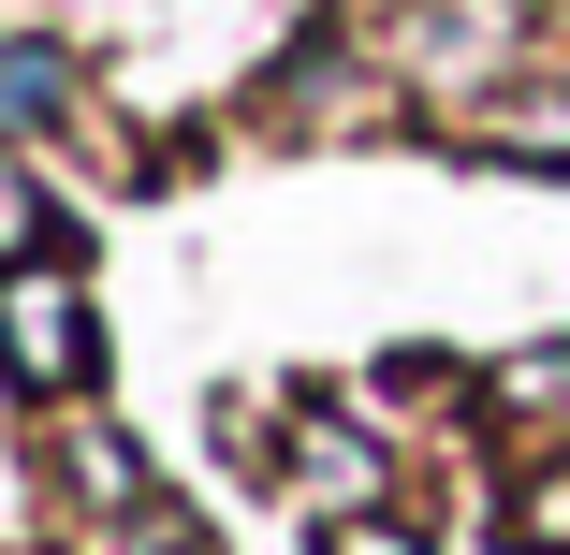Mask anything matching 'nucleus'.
<instances>
[{
  "label": "nucleus",
  "mask_w": 570,
  "mask_h": 555,
  "mask_svg": "<svg viewBox=\"0 0 570 555\" xmlns=\"http://www.w3.org/2000/svg\"><path fill=\"white\" fill-rule=\"evenodd\" d=\"M88 366H102V337H88V293H73L59 264L0 278V380H16V395H88Z\"/></svg>",
  "instance_id": "f257e3e1"
},
{
  "label": "nucleus",
  "mask_w": 570,
  "mask_h": 555,
  "mask_svg": "<svg viewBox=\"0 0 570 555\" xmlns=\"http://www.w3.org/2000/svg\"><path fill=\"white\" fill-rule=\"evenodd\" d=\"M498 424H527V438H556V424H570V337H541V351H512V366H498Z\"/></svg>",
  "instance_id": "f03ea898"
},
{
  "label": "nucleus",
  "mask_w": 570,
  "mask_h": 555,
  "mask_svg": "<svg viewBox=\"0 0 570 555\" xmlns=\"http://www.w3.org/2000/svg\"><path fill=\"white\" fill-rule=\"evenodd\" d=\"M59 102H73V59L59 44H0V132H45Z\"/></svg>",
  "instance_id": "7ed1b4c3"
},
{
  "label": "nucleus",
  "mask_w": 570,
  "mask_h": 555,
  "mask_svg": "<svg viewBox=\"0 0 570 555\" xmlns=\"http://www.w3.org/2000/svg\"><path fill=\"white\" fill-rule=\"evenodd\" d=\"M483 147H527V161H570V102H498Z\"/></svg>",
  "instance_id": "20e7f679"
},
{
  "label": "nucleus",
  "mask_w": 570,
  "mask_h": 555,
  "mask_svg": "<svg viewBox=\"0 0 570 555\" xmlns=\"http://www.w3.org/2000/svg\"><path fill=\"white\" fill-rule=\"evenodd\" d=\"M30 249H45V190L16 176V147H0V278H16Z\"/></svg>",
  "instance_id": "39448f33"
},
{
  "label": "nucleus",
  "mask_w": 570,
  "mask_h": 555,
  "mask_svg": "<svg viewBox=\"0 0 570 555\" xmlns=\"http://www.w3.org/2000/svg\"><path fill=\"white\" fill-rule=\"evenodd\" d=\"M512 555H570V483H541V497L512 512Z\"/></svg>",
  "instance_id": "423d86ee"
}]
</instances>
